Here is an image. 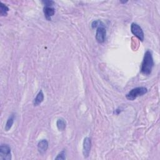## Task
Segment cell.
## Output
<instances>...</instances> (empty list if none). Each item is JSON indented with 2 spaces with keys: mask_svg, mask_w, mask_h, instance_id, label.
Here are the masks:
<instances>
[{
  "mask_svg": "<svg viewBox=\"0 0 160 160\" xmlns=\"http://www.w3.org/2000/svg\"><path fill=\"white\" fill-rule=\"evenodd\" d=\"M153 67L154 61L152 53L149 50H148L146 51L143 58L141 67V73L145 75L148 76L151 73Z\"/></svg>",
  "mask_w": 160,
  "mask_h": 160,
  "instance_id": "1",
  "label": "cell"
},
{
  "mask_svg": "<svg viewBox=\"0 0 160 160\" xmlns=\"http://www.w3.org/2000/svg\"><path fill=\"white\" fill-rule=\"evenodd\" d=\"M148 92V89L145 87H137L132 89L126 95V98L130 101H133L139 97L144 95Z\"/></svg>",
  "mask_w": 160,
  "mask_h": 160,
  "instance_id": "2",
  "label": "cell"
},
{
  "mask_svg": "<svg viewBox=\"0 0 160 160\" xmlns=\"http://www.w3.org/2000/svg\"><path fill=\"white\" fill-rule=\"evenodd\" d=\"M11 159V148L8 145H2L0 147V160Z\"/></svg>",
  "mask_w": 160,
  "mask_h": 160,
  "instance_id": "3",
  "label": "cell"
},
{
  "mask_svg": "<svg viewBox=\"0 0 160 160\" xmlns=\"http://www.w3.org/2000/svg\"><path fill=\"white\" fill-rule=\"evenodd\" d=\"M131 31L132 33L138 38L140 41H143L145 38L144 33L142 28L136 23H133L131 25Z\"/></svg>",
  "mask_w": 160,
  "mask_h": 160,
  "instance_id": "4",
  "label": "cell"
},
{
  "mask_svg": "<svg viewBox=\"0 0 160 160\" xmlns=\"http://www.w3.org/2000/svg\"><path fill=\"white\" fill-rule=\"evenodd\" d=\"M106 35V31L104 26L99 27L97 28L96 32V39L99 43H103L105 41Z\"/></svg>",
  "mask_w": 160,
  "mask_h": 160,
  "instance_id": "5",
  "label": "cell"
},
{
  "mask_svg": "<svg viewBox=\"0 0 160 160\" xmlns=\"http://www.w3.org/2000/svg\"><path fill=\"white\" fill-rule=\"evenodd\" d=\"M91 147V141L88 137H86L84 139L83 144V154L85 158L89 156Z\"/></svg>",
  "mask_w": 160,
  "mask_h": 160,
  "instance_id": "6",
  "label": "cell"
},
{
  "mask_svg": "<svg viewBox=\"0 0 160 160\" xmlns=\"http://www.w3.org/2000/svg\"><path fill=\"white\" fill-rule=\"evenodd\" d=\"M43 12L45 18L48 21H50L51 17L53 16L55 13V10L53 7H52V6H45Z\"/></svg>",
  "mask_w": 160,
  "mask_h": 160,
  "instance_id": "7",
  "label": "cell"
},
{
  "mask_svg": "<svg viewBox=\"0 0 160 160\" xmlns=\"http://www.w3.org/2000/svg\"><path fill=\"white\" fill-rule=\"evenodd\" d=\"M48 142L46 140H41L38 144V151L41 154H44L48 149Z\"/></svg>",
  "mask_w": 160,
  "mask_h": 160,
  "instance_id": "8",
  "label": "cell"
},
{
  "mask_svg": "<svg viewBox=\"0 0 160 160\" xmlns=\"http://www.w3.org/2000/svg\"><path fill=\"white\" fill-rule=\"evenodd\" d=\"M44 100V94L43 93L42 90H40V91L37 94V97L34 100L33 104L35 106H38L40 104H41Z\"/></svg>",
  "mask_w": 160,
  "mask_h": 160,
  "instance_id": "9",
  "label": "cell"
},
{
  "mask_svg": "<svg viewBox=\"0 0 160 160\" xmlns=\"http://www.w3.org/2000/svg\"><path fill=\"white\" fill-rule=\"evenodd\" d=\"M56 126L58 129L59 131H64L66 129V126H67L65 120L63 118L58 119L56 122Z\"/></svg>",
  "mask_w": 160,
  "mask_h": 160,
  "instance_id": "10",
  "label": "cell"
},
{
  "mask_svg": "<svg viewBox=\"0 0 160 160\" xmlns=\"http://www.w3.org/2000/svg\"><path fill=\"white\" fill-rule=\"evenodd\" d=\"M14 119H15V116L12 115L7 120L6 124L5 125V130L6 131H9L13 124L14 123Z\"/></svg>",
  "mask_w": 160,
  "mask_h": 160,
  "instance_id": "11",
  "label": "cell"
},
{
  "mask_svg": "<svg viewBox=\"0 0 160 160\" xmlns=\"http://www.w3.org/2000/svg\"><path fill=\"white\" fill-rule=\"evenodd\" d=\"M8 11H9V8L7 6H6L2 2L0 3V15H1V16H6Z\"/></svg>",
  "mask_w": 160,
  "mask_h": 160,
  "instance_id": "12",
  "label": "cell"
},
{
  "mask_svg": "<svg viewBox=\"0 0 160 160\" xmlns=\"http://www.w3.org/2000/svg\"><path fill=\"white\" fill-rule=\"evenodd\" d=\"M92 28H99V27H102V26H104V24L102 21H100V20H97V21H94L92 23Z\"/></svg>",
  "mask_w": 160,
  "mask_h": 160,
  "instance_id": "13",
  "label": "cell"
},
{
  "mask_svg": "<svg viewBox=\"0 0 160 160\" xmlns=\"http://www.w3.org/2000/svg\"><path fill=\"white\" fill-rule=\"evenodd\" d=\"M66 159V152L65 151H62L55 158V159Z\"/></svg>",
  "mask_w": 160,
  "mask_h": 160,
  "instance_id": "14",
  "label": "cell"
},
{
  "mask_svg": "<svg viewBox=\"0 0 160 160\" xmlns=\"http://www.w3.org/2000/svg\"><path fill=\"white\" fill-rule=\"evenodd\" d=\"M42 3L45 5V6H52V5L54 3L53 1H43Z\"/></svg>",
  "mask_w": 160,
  "mask_h": 160,
  "instance_id": "15",
  "label": "cell"
}]
</instances>
